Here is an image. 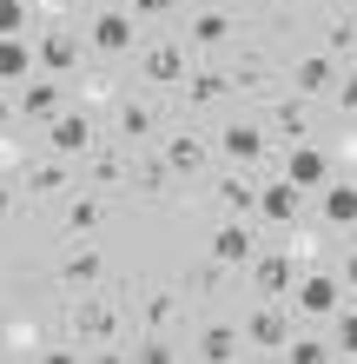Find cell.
Wrapping results in <instances>:
<instances>
[{
	"mask_svg": "<svg viewBox=\"0 0 357 364\" xmlns=\"http://www.w3.org/2000/svg\"><path fill=\"white\" fill-rule=\"evenodd\" d=\"M33 47H40V73H53V80H79L87 73V53H93L73 27H40Z\"/></svg>",
	"mask_w": 357,
	"mask_h": 364,
	"instance_id": "cell-5",
	"label": "cell"
},
{
	"mask_svg": "<svg viewBox=\"0 0 357 364\" xmlns=\"http://www.w3.org/2000/svg\"><path fill=\"white\" fill-rule=\"evenodd\" d=\"M99 146V126H93V106H67L53 126H47V153H60V159H79L87 166V153Z\"/></svg>",
	"mask_w": 357,
	"mask_h": 364,
	"instance_id": "cell-10",
	"label": "cell"
},
{
	"mask_svg": "<svg viewBox=\"0 0 357 364\" xmlns=\"http://www.w3.org/2000/svg\"><path fill=\"white\" fill-rule=\"evenodd\" d=\"M87 186L106 192V186H133V159L119 153V146H93L87 153Z\"/></svg>",
	"mask_w": 357,
	"mask_h": 364,
	"instance_id": "cell-28",
	"label": "cell"
},
{
	"mask_svg": "<svg viewBox=\"0 0 357 364\" xmlns=\"http://www.w3.org/2000/svg\"><path fill=\"white\" fill-rule=\"evenodd\" d=\"M93 7H119V0H93Z\"/></svg>",
	"mask_w": 357,
	"mask_h": 364,
	"instance_id": "cell-40",
	"label": "cell"
},
{
	"mask_svg": "<svg viewBox=\"0 0 357 364\" xmlns=\"http://www.w3.org/2000/svg\"><path fill=\"white\" fill-rule=\"evenodd\" d=\"M67 331H73V345H87V351H106L119 345V305L106 291H73V305H67Z\"/></svg>",
	"mask_w": 357,
	"mask_h": 364,
	"instance_id": "cell-1",
	"label": "cell"
},
{
	"mask_svg": "<svg viewBox=\"0 0 357 364\" xmlns=\"http://www.w3.org/2000/svg\"><path fill=\"white\" fill-rule=\"evenodd\" d=\"M271 87V60L258 47H238L232 53V93H265Z\"/></svg>",
	"mask_w": 357,
	"mask_h": 364,
	"instance_id": "cell-29",
	"label": "cell"
},
{
	"mask_svg": "<svg viewBox=\"0 0 357 364\" xmlns=\"http://www.w3.org/2000/svg\"><path fill=\"white\" fill-rule=\"evenodd\" d=\"M113 93H119V80L106 67H87V73H79V106H106Z\"/></svg>",
	"mask_w": 357,
	"mask_h": 364,
	"instance_id": "cell-32",
	"label": "cell"
},
{
	"mask_svg": "<svg viewBox=\"0 0 357 364\" xmlns=\"http://www.w3.org/2000/svg\"><path fill=\"white\" fill-rule=\"evenodd\" d=\"M278 173L298 186V192H318L324 179H331V153L318 139H298V146H278Z\"/></svg>",
	"mask_w": 357,
	"mask_h": 364,
	"instance_id": "cell-13",
	"label": "cell"
},
{
	"mask_svg": "<svg viewBox=\"0 0 357 364\" xmlns=\"http://www.w3.org/2000/svg\"><path fill=\"white\" fill-rule=\"evenodd\" d=\"M172 159H165V153H145V159H133V186H126V192H133V199H165V192H172Z\"/></svg>",
	"mask_w": 357,
	"mask_h": 364,
	"instance_id": "cell-27",
	"label": "cell"
},
{
	"mask_svg": "<svg viewBox=\"0 0 357 364\" xmlns=\"http://www.w3.org/2000/svg\"><path fill=\"white\" fill-rule=\"evenodd\" d=\"M245 278H251V298H291V285H298V259L278 252V245H258L251 265H245Z\"/></svg>",
	"mask_w": 357,
	"mask_h": 364,
	"instance_id": "cell-11",
	"label": "cell"
},
{
	"mask_svg": "<svg viewBox=\"0 0 357 364\" xmlns=\"http://www.w3.org/2000/svg\"><path fill=\"white\" fill-rule=\"evenodd\" d=\"M278 358H291V364H324V358H338V351H331V338H318V331H291Z\"/></svg>",
	"mask_w": 357,
	"mask_h": 364,
	"instance_id": "cell-30",
	"label": "cell"
},
{
	"mask_svg": "<svg viewBox=\"0 0 357 364\" xmlns=\"http://www.w3.org/2000/svg\"><path fill=\"white\" fill-rule=\"evenodd\" d=\"M67 80H53V73H33L27 87H13V126H40V133H47V126L67 113Z\"/></svg>",
	"mask_w": 357,
	"mask_h": 364,
	"instance_id": "cell-3",
	"label": "cell"
},
{
	"mask_svg": "<svg viewBox=\"0 0 357 364\" xmlns=\"http://www.w3.org/2000/svg\"><path fill=\"white\" fill-rule=\"evenodd\" d=\"M126 358H139V364H165V358H179V345H165V331H145L139 345H126Z\"/></svg>",
	"mask_w": 357,
	"mask_h": 364,
	"instance_id": "cell-34",
	"label": "cell"
},
{
	"mask_svg": "<svg viewBox=\"0 0 357 364\" xmlns=\"http://www.w3.org/2000/svg\"><path fill=\"white\" fill-rule=\"evenodd\" d=\"M205 245H212V259L225 272H245L251 252H258V219H238V212H225V219L205 232Z\"/></svg>",
	"mask_w": 357,
	"mask_h": 364,
	"instance_id": "cell-9",
	"label": "cell"
},
{
	"mask_svg": "<svg viewBox=\"0 0 357 364\" xmlns=\"http://www.w3.org/2000/svg\"><path fill=\"white\" fill-rule=\"evenodd\" d=\"M344 305V278L338 272H298V285H291V311L304 318V325H331Z\"/></svg>",
	"mask_w": 357,
	"mask_h": 364,
	"instance_id": "cell-4",
	"label": "cell"
},
{
	"mask_svg": "<svg viewBox=\"0 0 357 364\" xmlns=\"http://www.w3.org/2000/svg\"><path fill=\"white\" fill-rule=\"evenodd\" d=\"M106 219H113V199L87 186V192H79V199L67 205V219H60V245H87V239H93V232L106 225Z\"/></svg>",
	"mask_w": 357,
	"mask_h": 364,
	"instance_id": "cell-15",
	"label": "cell"
},
{
	"mask_svg": "<svg viewBox=\"0 0 357 364\" xmlns=\"http://www.w3.org/2000/svg\"><path fill=\"white\" fill-rule=\"evenodd\" d=\"M331 87H338V60H331L324 47L291 60V93H298V100H324Z\"/></svg>",
	"mask_w": 357,
	"mask_h": 364,
	"instance_id": "cell-19",
	"label": "cell"
},
{
	"mask_svg": "<svg viewBox=\"0 0 357 364\" xmlns=\"http://www.w3.org/2000/svg\"><path fill=\"white\" fill-rule=\"evenodd\" d=\"M212 146H219V139H205V133H165L159 153L172 159V173H179V179H205V166H212Z\"/></svg>",
	"mask_w": 357,
	"mask_h": 364,
	"instance_id": "cell-20",
	"label": "cell"
},
{
	"mask_svg": "<svg viewBox=\"0 0 357 364\" xmlns=\"http://www.w3.org/2000/svg\"><path fill=\"white\" fill-rule=\"evenodd\" d=\"M219 153L232 159V166H265L271 153H278V139H271L265 119H225L219 126Z\"/></svg>",
	"mask_w": 357,
	"mask_h": 364,
	"instance_id": "cell-8",
	"label": "cell"
},
{
	"mask_svg": "<svg viewBox=\"0 0 357 364\" xmlns=\"http://www.w3.org/2000/svg\"><path fill=\"white\" fill-rule=\"evenodd\" d=\"M232 33H238V20L225 14V7H199V14H192V27H185L192 53H219V47H232Z\"/></svg>",
	"mask_w": 357,
	"mask_h": 364,
	"instance_id": "cell-22",
	"label": "cell"
},
{
	"mask_svg": "<svg viewBox=\"0 0 357 364\" xmlns=\"http://www.w3.org/2000/svg\"><path fill=\"white\" fill-rule=\"evenodd\" d=\"M304 199H311V192H298L285 173L258 179V225H271V232H291V225L304 219Z\"/></svg>",
	"mask_w": 357,
	"mask_h": 364,
	"instance_id": "cell-12",
	"label": "cell"
},
{
	"mask_svg": "<svg viewBox=\"0 0 357 364\" xmlns=\"http://www.w3.org/2000/svg\"><path fill=\"white\" fill-rule=\"evenodd\" d=\"M179 318V298L172 291H145V331H165Z\"/></svg>",
	"mask_w": 357,
	"mask_h": 364,
	"instance_id": "cell-35",
	"label": "cell"
},
{
	"mask_svg": "<svg viewBox=\"0 0 357 364\" xmlns=\"http://www.w3.org/2000/svg\"><path fill=\"white\" fill-rule=\"evenodd\" d=\"M331 351H338V358H357V298H344L338 318H331Z\"/></svg>",
	"mask_w": 357,
	"mask_h": 364,
	"instance_id": "cell-31",
	"label": "cell"
},
{
	"mask_svg": "<svg viewBox=\"0 0 357 364\" xmlns=\"http://www.w3.org/2000/svg\"><path fill=\"white\" fill-rule=\"evenodd\" d=\"M33 73H40V47L27 33H0V80L7 87H27Z\"/></svg>",
	"mask_w": 357,
	"mask_h": 364,
	"instance_id": "cell-24",
	"label": "cell"
},
{
	"mask_svg": "<svg viewBox=\"0 0 357 364\" xmlns=\"http://www.w3.org/2000/svg\"><path fill=\"white\" fill-rule=\"evenodd\" d=\"M73 166H79V159H60V153H47L40 166H27V179H20V199H40V205L67 199V192H73Z\"/></svg>",
	"mask_w": 357,
	"mask_h": 364,
	"instance_id": "cell-16",
	"label": "cell"
},
{
	"mask_svg": "<svg viewBox=\"0 0 357 364\" xmlns=\"http://www.w3.org/2000/svg\"><path fill=\"white\" fill-rule=\"evenodd\" d=\"M331 106H338L344 119H357V67H351V73H338V87H331Z\"/></svg>",
	"mask_w": 357,
	"mask_h": 364,
	"instance_id": "cell-37",
	"label": "cell"
},
{
	"mask_svg": "<svg viewBox=\"0 0 357 364\" xmlns=\"http://www.w3.org/2000/svg\"><path fill=\"white\" fill-rule=\"evenodd\" d=\"M258 119L271 126V139L278 146H298V139H311V100H271V106H258Z\"/></svg>",
	"mask_w": 357,
	"mask_h": 364,
	"instance_id": "cell-18",
	"label": "cell"
},
{
	"mask_svg": "<svg viewBox=\"0 0 357 364\" xmlns=\"http://www.w3.org/2000/svg\"><path fill=\"white\" fill-rule=\"evenodd\" d=\"M324 53L331 60H357V20H331L324 27Z\"/></svg>",
	"mask_w": 357,
	"mask_h": 364,
	"instance_id": "cell-33",
	"label": "cell"
},
{
	"mask_svg": "<svg viewBox=\"0 0 357 364\" xmlns=\"http://www.w3.org/2000/svg\"><path fill=\"white\" fill-rule=\"evenodd\" d=\"M126 7H133L145 27H159V20H172V14H179V0H126Z\"/></svg>",
	"mask_w": 357,
	"mask_h": 364,
	"instance_id": "cell-38",
	"label": "cell"
},
{
	"mask_svg": "<svg viewBox=\"0 0 357 364\" xmlns=\"http://www.w3.org/2000/svg\"><path fill=\"white\" fill-rule=\"evenodd\" d=\"M192 358H205V364L251 358V345H245V325H205V331H199V345H192Z\"/></svg>",
	"mask_w": 357,
	"mask_h": 364,
	"instance_id": "cell-25",
	"label": "cell"
},
{
	"mask_svg": "<svg viewBox=\"0 0 357 364\" xmlns=\"http://www.w3.org/2000/svg\"><path fill=\"white\" fill-rule=\"evenodd\" d=\"M338 278H344V298H357V245L344 252V265H338Z\"/></svg>",
	"mask_w": 357,
	"mask_h": 364,
	"instance_id": "cell-39",
	"label": "cell"
},
{
	"mask_svg": "<svg viewBox=\"0 0 357 364\" xmlns=\"http://www.w3.org/2000/svg\"><path fill=\"white\" fill-rule=\"evenodd\" d=\"M285 338H291V311H285V298H258V305L245 311V345H251V358H278V351H285Z\"/></svg>",
	"mask_w": 357,
	"mask_h": 364,
	"instance_id": "cell-7",
	"label": "cell"
},
{
	"mask_svg": "<svg viewBox=\"0 0 357 364\" xmlns=\"http://www.w3.org/2000/svg\"><path fill=\"white\" fill-rule=\"evenodd\" d=\"M113 139H119V146H153V139H165L159 106H153V100H119V106H113Z\"/></svg>",
	"mask_w": 357,
	"mask_h": 364,
	"instance_id": "cell-14",
	"label": "cell"
},
{
	"mask_svg": "<svg viewBox=\"0 0 357 364\" xmlns=\"http://www.w3.org/2000/svg\"><path fill=\"white\" fill-rule=\"evenodd\" d=\"M33 27V7L27 0H0V33H27Z\"/></svg>",
	"mask_w": 357,
	"mask_h": 364,
	"instance_id": "cell-36",
	"label": "cell"
},
{
	"mask_svg": "<svg viewBox=\"0 0 357 364\" xmlns=\"http://www.w3.org/2000/svg\"><path fill=\"white\" fill-rule=\"evenodd\" d=\"M212 199H219V212L258 219V179H251V173H219V179H212Z\"/></svg>",
	"mask_w": 357,
	"mask_h": 364,
	"instance_id": "cell-26",
	"label": "cell"
},
{
	"mask_svg": "<svg viewBox=\"0 0 357 364\" xmlns=\"http://www.w3.org/2000/svg\"><path fill=\"white\" fill-rule=\"evenodd\" d=\"M311 199H318V225L324 232H357V179H324Z\"/></svg>",
	"mask_w": 357,
	"mask_h": 364,
	"instance_id": "cell-17",
	"label": "cell"
},
{
	"mask_svg": "<svg viewBox=\"0 0 357 364\" xmlns=\"http://www.w3.org/2000/svg\"><path fill=\"white\" fill-rule=\"evenodd\" d=\"M179 100L185 106H219V100H232V67H192L185 73V87H179Z\"/></svg>",
	"mask_w": 357,
	"mask_h": 364,
	"instance_id": "cell-23",
	"label": "cell"
},
{
	"mask_svg": "<svg viewBox=\"0 0 357 364\" xmlns=\"http://www.w3.org/2000/svg\"><path fill=\"white\" fill-rule=\"evenodd\" d=\"M185 73H192V40H145L139 47L145 87H185Z\"/></svg>",
	"mask_w": 357,
	"mask_h": 364,
	"instance_id": "cell-6",
	"label": "cell"
},
{
	"mask_svg": "<svg viewBox=\"0 0 357 364\" xmlns=\"http://www.w3.org/2000/svg\"><path fill=\"white\" fill-rule=\"evenodd\" d=\"M53 285H67V291H93V285H106V259H99L93 245H73L67 259L53 265Z\"/></svg>",
	"mask_w": 357,
	"mask_h": 364,
	"instance_id": "cell-21",
	"label": "cell"
},
{
	"mask_svg": "<svg viewBox=\"0 0 357 364\" xmlns=\"http://www.w3.org/2000/svg\"><path fill=\"white\" fill-rule=\"evenodd\" d=\"M87 47H93V60H119V53H139L145 47V20L126 7H93V20H87Z\"/></svg>",
	"mask_w": 357,
	"mask_h": 364,
	"instance_id": "cell-2",
	"label": "cell"
}]
</instances>
